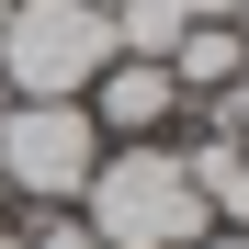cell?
I'll list each match as a JSON object with an SVG mask.
<instances>
[{"instance_id":"cell-5","label":"cell","mask_w":249,"mask_h":249,"mask_svg":"<svg viewBox=\"0 0 249 249\" xmlns=\"http://www.w3.org/2000/svg\"><path fill=\"white\" fill-rule=\"evenodd\" d=\"M238 68H249V34H238V23H193L181 46H170V91H181V102H227Z\"/></svg>"},{"instance_id":"cell-15","label":"cell","mask_w":249,"mask_h":249,"mask_svg":"<svg viewBox=\"0 0 249 249\" xmlns=\"http://www.w3.org/2000/svg\"><path fill=\"white\" fill-rule=\"evenodd\" d=\"M0 204H12V193H0Z\"/></svg>"},{"instance_id":"cell-9","label":"cell","mask_w":249,"mask_h":249,"mask_svg":"<svg viewBox=\"0 0 249 249\" xmlns=\"http://www.w3.org/2000/svg\"><path fill=\"white\" fill-rule=\"evenodd\" d=\"M238 12V0H181V23H227Z\"/></svg>"},{"instance_id":"cell-12","label":"cell","mask_w":249,"mask_h":249,"mask_svg":"<svg viewBox=\"0 0 249 249\" xmlns=\"http://www.w3.org/2000/svg\"><path fill=\"white\" fill-rule=\"evenodd\" d=\"M204 249H227V238H204Z\"/></svg>"},{"instance_id":"cell-4","label":"cell","mask_w":249,"mask_h":249,"mask_svg":"<svg viewBox=\"0 0 249 249\" xmlns=\"http://www.w3.org/2000/svg\"><path fill=\"white\" fill-rule=\"evenodd\" d=\"M91 124H102V147H124V136H170L181 124V91H170V68H147V57H113L91 91Z\"/></svg>"},{"instance_id":"cell-11","label":"cell","mask_w":249,"mask_h":249,"mask_svg":"<svg viewBox=\"0 0 249 249\" xmlns=\"http://www.w3.org/2000/svg\"><path fill=\"white\" fill-rule=\"evenodd\" d=\"M227 23H238V34H249V0H238V12H227Z\"/></svg>"},{"instance_id":"cell-13","label":"cell","mask_w":249,"mask_h":249,"mask_svg":"<svg viewBox=\"0 0 249 249\" xmlns=\"http://www.w3.org/2000/svg\"><path fill=\"white\" fill-rule=\"evenodd\" d=\"M227 249H249V238H227Z\"/></svg>"},{"instance_id":"cell-2","label":"cell","mask_w":249,"mask_h":249,"mask_svg":"<svg viewBox=\"0 0 249 249\" xmlns=\"http://www.w3.org/2000/svg\"><path fill=\"white\" fill-rule=\"evenodd\" d=\"M113 68V23L91 0H12L0 12V79L12 102H79Z\"/></svg>"},{"instance_id":"cell-10","label":"cell","mask_w":249,"mask_h":249,"mask_svg":"<svg viewBox=\"0 0 249 249\" xmlns=\"http://www.w3.org/2000/svg\"><path fill=\"white\" fill-rule=\"evenodd\" d=\"M0 249H23V227H12V215H0Z\"/></svg>"},{"instance_id":"cell-8","label":"cell","mask_w":249,"mask_h":249,"mask_svg":"<svg viewBox=\"0 0 249 249\" xmlns=\"http://www.w3.org/2000/svg\"><path fill=\"white\" fill-rule=\"evenodd\" d=\"M227 124H238V147H249V68L227 79Z\"/></svg>"},{"instance_id":"cell-14","label":"cell","mask_w":249,"mask_h":249,"mask_svg":"<svg viewBox=\"0 0 249 249\" xmlns=\"http://www.w3.org/2000/svg\"><path fill=\"white\" fill-rule=\"evenodd\" d=\"M0 12H12V0H0Z\"/></svg>"},{"instance_id":"cell-6","label":"cell","mask_w":249,"mask_h":249,"mask_svg":"<svg viewBox=\"0 0 249 249\" xmlns=\"http://www.w3.org/2000/svg\"><path fill=\"white\" fill-rule=\"evenodd\" d=\"M102 23H113V57H147V68H170V46L193 34V23H181V0H113Z\"/></svg>"},{"instance_id":"cell-7","label":"cell","mask_w":249,"mask_h":249,"mask_svg":"<svg viewBox=\"0 0 249 249\" xmlns=\"http://www.w3.org/2000/svg\"><path fill=\"white\" fill-rule=\"evenodd\" d=\"M23 249H102L79 215H23Z\"/></svg>"},{"instance_id":"cell-3","label":"cell","mask_w":249,"mask_h":249,"mask_svg":"<svg viewBox=\"0 0 249 249\" xmlns=\"http://www.w3.org/2000/svg\"><path fill=\"white\" fill-rule=\"evenodd\" d=\"M102 170L91 102H0V193L12 204H79Z\"/></svg>"},{"instance_id":"cell-1","label":"cell","mask_w":249,"mask_h":249,"mask_svg":"<svg viewBox=\"0 0 249 249\" xmlns=\"http://www.w3.org/2000/svg\"><path fill=\"white\" fill-rule=\"evenodd\" d=\"M79 227H91L102 249H204L215 238V215H204V193H193V170H181L170 136L102 147L91 193H79Z\"/></svg>"}]
</instances>
